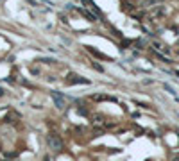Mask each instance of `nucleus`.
I'll return each mask as SVG.
<instances>
[{
	"label": "nucleus",
	"instance_id": "obj_6",
	"mask_svg": "<svg viewBox=\"0 0 179 161\" xmlns=\"http://www.w3.org/2000/svg\"><path fill=\"white\" fill-rule=\"evenodd\" d=\"M156 2H158V0H145V2H143V5H145V7H151V5H152V4H156Z\"/></svg>",
	"mask_w": 179,
	"mask_h": 161
},
{
	"label": "nucleus",
	"instance_id": "obj_1",
	"mask_svg": "<svg viewBox=\"0 0 179 161\" xmlns=\"http://www.w3.org/2000/svg\"><path fill=\"white\" fill-rule=\"evenodd\" d=\"M47 143H48V147H50L52 151H56V152L63 151V140H61L56 133H52V134L47 136Z\"/></svg>",
	"mask_w": 179,
	"mask_h": 161
},
{
	"label": "nucleus",
	"instance_id": "obj_7",
	"mask_svg": "<svg viewBox=\"0 0 179 161\" xmlns=\"http://www.w3.org/2000/svg\"><path fill=\"white\" fill-rule=\"evenodd\" d=\"M165 88H167V90H169V91H170V93H172V95L176 97V91H174V88H172V86H169V84H165Z\"/></svg>",
	"mask_w": 179,
	"mask_h": 161
},
{
	"label": "nucleus",
	"instance_id": "obj_4",
	"mask_svg": "<svg viewBox=\"0 0 179 161\" xmlns=\"http://www.w3.org/2000/svg\"><path fill=\"white\" fill-rule=\"evenodd\" d=\"M165 14V7L163 5H154V9H152V16L156 18V16H163Z\"/></svg>",
	"mask_w": 179,
	"mask_h": 161
},
{
	"label": "nucleus",
	"instance_id": "obj_8",
	"mask_svg": "<svg viewBox=\"0 0 179 161\" xmlns=\"http://www.w3.org/2000/svg\"><path fill=\"white\" fill-rule=\"evenodd\" d=\"M27 2H29V4H30V5H34V7H36V5H38V2H36V0H27Z\"/></svg>",
	"mask_w": 179,
	"mask_h": 161
},
{
	"label": "nucleus",
	"instance_id": "obj_2",
	"mask_svg": "<svg viewBox=\"0 0 179 161\" xmlns=\"http://www.w3.org/2000/svg\"><path fill=\"white\" fill-rule=\"evenodd\" d=\"M52 99H54V104H56V108H57V109H65L66 100H65V97H63L59 91H52Z\"/></svg>",
	"mask_w": 179,
	"mask_h": 161
},
{
	"label": "nucleus",
	"instance_id": "obj_5",
	"mask_svg": "<svg viewBox=\"0 0 179 161\" xmlns=\"http://www.w3.org/2000/svg\"><path fill=\"white\" fill-rule=\"evenodd\" d=\"M79 11H81V14H82V16H86L90 22H97V16H95V14H91L90 11H86V9H79Z\"/></svg>",
	"mask_w": 179,
	"mask_h": 161
},
{
	"label": "nucleus",
	"instance_id": "obj_10",
	"mask_svg": "<svg viewBox=\"0 0 179 161\" xmlns=\"http://www.w3.org/2000/svg\"><path fill=\"white\" fill-rule=\"evenodd\" d=\"M178 43H179V39H178Z\"/></svg>",
	"mask_w": 179,
	"mask_h": 161
},
{
	"label": "nucleus",
	"instance_id": "obj_9",
	"mask_svg": "<svg viewBox=\"0 0 179 161\" xmlns=\"http://www.w3.org/2000/svg\"><path fill=\"white\" fill-rule=\"evenodd\" d=\"M172 161H179V154H176V156H174V160Z\"/></svg>",
	"mask_w": 179,
	"mask_h": 161
},
{
	"label": "nucleus",
	"instance_id": "obj_3",
	"mask_svg": "<svg viewBox=\"0 0 179 161\" xmlns=\"http://www.w3.org/2000/svg\"><path fill=\"white\" fill-rule=\"evenodd\" d=\"M68 84H88V81L82 79V77H79V75H70Z\"/></svg>",
	"mask_w": 179,
	"mask_h": 161
}]
</instances>
